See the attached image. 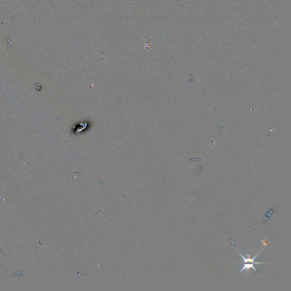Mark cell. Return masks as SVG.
Returning <instances> with one entry per match:
<instances>
[{"mask_svg":"<svg viewBox=\"0 0 291 291\" xmlns=\"http://www.w3.org/2000/svg\"><path fill=\"white\" fill-rule=\"evenodd\" d=\"M236 251H237V252L239 254V255H240V256H241V257L243 258V259H244V263H254V264H268V263L256 262H255V261H254V259L256 258V257H257V256L259 254L260 252H258V254H257L255 257H254V258H249V255H248V257H249V258H244V256H243L241 254H240V253H239V252L238 251H236Z\"/></svg>","mask_w":291,"mask_h":291,"instance_id":"6da1fadb","label":"cell"},{"mask_svg":"<svg viewBox=\"0 0 291 291\" xmlns=\"http://www.w3.org/2000/svg\"><path fill=\"white\" fill-rule=\"evenodd\" d=\"M254 263H249V264H248L247 263H244V267L242 268L240 270V271H239V274H240L242 271H243L244 269L247 270V272H248V274H249V272H250V268H252V269H254L255 271H257V270L256 269V268L254 267Z\"/></svg>","mask_w":291,"mask_h":291,"instance_id":"7a4b0ae2","label":"cell"},{"mask_svg":"<svg viewBox=\"0 0 291 291\" xmlns=\"http://www.w3.org/2000/svg\"><path fill=\"white\" fill-rule=\"evenodd\" d=\"M0 255H1V253H0Z\"/></svg>","mask_w":291,"mask_h":291,"instance_id":"3957f363","label":"cell"}]
</instances>
